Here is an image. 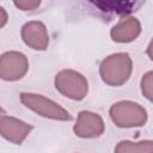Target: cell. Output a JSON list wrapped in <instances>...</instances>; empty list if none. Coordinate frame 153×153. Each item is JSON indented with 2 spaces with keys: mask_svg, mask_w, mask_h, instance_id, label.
<instances>
[{
  "mask_svg": "<svg viewBox=\"0 0 153 153\" xmlns=\"http://www.w3.org/2000/svg\"><path fill=\"white\" fill-rule=\"evenodd\" d=\"M17 8L22 11H33L38 8L42 0H12Z\"/></svg>",
  "mask_w": 153,
  "mask_h": 153,
  "instance_id": "4fadbf2b",
  "label": "cell"
},
{
  "mask_svg": "<svg viewBox=\"0 0 153 153\" xmlns=\"http://www.w3.org/2000/svg\"><path fill=\"white\" fill-rule=\"evenodd\" d=\"M116 153H139V152H145V153H151L153 152V142L151 140L147 141H140V142H131V141H121L115 148Z\"/></svg>",
  "mask_w": 153,
  "mask_h": 153,
  "instance_id": "8fae6325",
  "label": "cell"
},
{
  "mask_svg": "<svg viewBox=\"0 0 153 153\" xmlns=\"http://www.w3.org/2000/svg\"><path fill=\"white\" fill-rule=\"evenodd\" d=\"M22 38L24 43L35 50H45L49 44V35L45 25L38 20H31L23 25Z\"/></svg>",
  "mask_w": 153,
  "mask_h": 153,
  "instance_id": "9c48e42d",
  "label": "cell"
},
{
  "mask_svg": "<svg viewBox=\"0 0 153 153\" xmlns=\"http://www.w3.org/2000/svg\"><path fill=\"white\" fill-rule=\"evenodd\" d=\"M54 85L62 96L73 100H82L88 91L86 78L73 69L60 71L55 75Z\"/></svg>",
  "mask_w": 153,
  "mask_h": 153,
  "instance_id": "277c9868",
  "label": "cell"
},
{
  "mask_svg": "<svg viewBox=\"0 0 153 153\" xmlns=\"http://www.w3.org/2000/svg\"><path fill=\"white\" fill-rule=\"evenodd\" d=\"M133 62L127 53H116L105 57L99 66L102 80L110 86H121L126 84L131 74Z\"/></svg>",
  "mask_w": 153,
  "mask_h": 153,
  "instance_id": "7a4b0ae2",
  "label": "cell"
},
{
  "mask_svg": "<svg viewBox=\"0 0 153 153\" xmlns=\"http://www.w3.org/2000/svg\"><path fill=\"white\" fill-rule=\"evenodd\" d=\"M140 33H141V24L135 17L131 16L122 17L110 31L111 39L118 43L133 42L139 37Z\"/></svg>",
  "mask_w": 153,
  "mask_h": 153,
  "instance_id": "30bf717a",
  "label": "cell"
},
{
  "mask_svg": "<svg viewBox=\"0 0 153 153\" xmlns=\"http://www.w3.org/2000/svg\"><path fill=\"white\" fill-rule=\"evenodd\" d=\"M104 122L98 114L92 111H80L78 115L76 123L73 127V130L76 136L82 139H93L98 137L104 133Z\"/></svg>",
  "mask_w": 153,
  "mask_h": 153,
  "instance_id": "52a82bcc",
  "label": "cell"
},
{
  "mask_svg": "<svg viewBox=\"0 0 153 153\" xmlns=\"http://www.w3.org/2000/svg\"><path fill=\"white\" fill-rule=\"evenodd\" d=\"M31 130V124L12 116L0 115V135L7 141L22 145Z\"/></svg>",
  "mask_w": 153,
  "mask_h": 153,
  "instance_id": "ba28073f",
  "label": "cell"
},
{
  "mask_svg": "<svg viewBox=\"0 0 153 153\" xmlns=\"http://www.w3.org/2000/svg\"><path fill=\"white\" fill-rule=\"evenodd\" d=\"M4 112H5V111H4V109H2V108H1V106H0V115H2V114H4Z\"/></svg>",
  "mask_w": 153,
  "mask_h": 153,
  "instance_id": "9a60e30c",
  "label": "cell"
},
{
  "mask_svg": "<svg viewBox=\"0 0 153 153\" xmlns=\"http://www.w3.org/2000/svg\"><path fill=\"white\" fill-rule=\"evenodd\" d=\"M20 100L27 109L35 111L42 117L57 120V121H71L72 120V115L66 109H63L57 103H55L54 100L42 94L23 92L20 93Z\"/></svg>",
  "mask_w": 153,
  "mask_h": 153,
  "instance_id": "5b68a950",
  "label": "cell"
},
{
  "mask_svg": "<svg viewBox=\"0 0 153 153\" xmlns=\"http://www.w3.org/2000/svg\"><path fill=\"white\" fill-rule=\"evenodd\" d=\"M152 72H147L141 80V91L148 100H152Z\"/></svg>",
  "mask_w": 153,
  "mask_h": 153,
  "instance_id": "7c38bea8",
  "label": "cell"
},
{
  "mask_svg": "<svg viewBox=\"0 0 153 153\" xmlns=\"http://www.w3.org/2000/svg\"><path fill=\"white\" fill-rule=\"evenodd\" d=\"M86 13L111 22L139 11L146 0H73Z\"/></svg>",
  "mask_w": 153,
  "mask_h": 153,
  "instance_id": "6da1fadb",
  "label": "cell"
},
{
  "mask_svg": "<svg viewBox=\"0 0 153 153\" xmlns=\"http://www.w3.org/2000/svg\"><path fill=\"white\" fill-rule=\"evenodd\" d=\"M109 115L111 121L120 128L141 127L147 122V111L143 106L131 100H121L115 103Z\"/></svg>",
  "mask_w": 153,
  "mask_h": 153,
  "instance_id": "3957f363",
  "label": "cell"
},
{
  "mask_svg": "<svg viewBox=\"0 0 153 153\" xmlns=\"http://www.w3.org/2000/svg\"><path fill=\"white\" fill-rule=\"evenodd\" d=\"M7 20H8L7 12L5 11V8H4V7H1V6H0V29H1V27H4V26L6 25Z\"/></svg>",
  "mask_w": 153,
  "mask_h": 153,
  "instance_id": "5bb4252c",
  "label": "cell"
},
{
  "mask_svg": "<svg viewBox=\"0 0 153 153\" xmlns=\"http://www.w3.org/2000/svg\"><path fill=\"white\" fill-rule=\"evenodd\" d=\"M29 71L27 57L20 51H6L0 56V78L6 81H17Z\"/></svg>",
  "mask_w": 153,
  "mask_h": 153,
  "instance_id": "8992f818",
  "label": "cell"
}]
</instances>
